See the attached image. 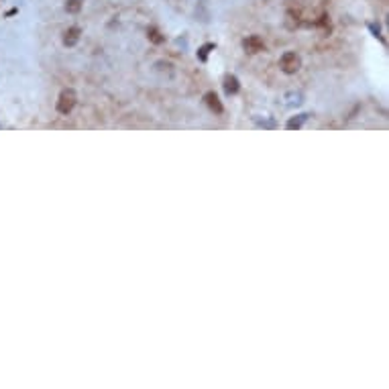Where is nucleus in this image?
Here are the masks:
<instances>
[{
  "label": "nucleus",
  "mask_w": 389,
  "mask_h": 389,
  "mask_svg": "<svg viewBox=\"0 0 389 389\" xmlns=\"http://www.w3.org/2000/svg\"><path fill=\"white\" fill-rule=\"evenodd\" d=\"M243 47L249 51V53H259V51H263V39L261 37H257V35H251V37H247L245 41H243Z\"/></svg>",
  "instance_id": "3"
},
{
  "label": "nucleus",
  "mask_w": 389,
  "mask_h": 389,
  "mask_svg": "<svg viewBox=\"0 0 389 389\" xmlns=\"http://www.w3.org/2000/svg\"><path fill=\"white\" fill-rule=\"evenodd\" d=\"M204 100H206L208 108H210V110H214L216 114H220L222 110H224V108H222V104H220V100H218V96H216L214 92H208V94L204 96Z\"/></svg>",
  "instance_id": "5"
},
{
  "label": "nucleus",
  "mask_w": 389,
  "mask_h": 389,
  "mask_svg": "<svg viewBox=\"0 0 389 389\" xmlns=\"http://www.w3.org/2000/svg\"><path fill=\"white\" fill-rule=\"evenodd\" d=\"M80 29H78V27H72V29H67L65 33H63V43L67 45V47H74L76 43H78V41H80Z\"/></svg>",
  "instance_id": "4"
},
{
  "label": "nucleus",
  "mask_w": 389,
  "mask_h": 389,
  "mask_svg": "<svg viewBox=\"0 0 389 389\" xmlns=\"http://www.w3.org/2000/svg\"><path fill=\"white\" fill-rule=\"evenodd\" d=\"M214 49V43H206V45H202L200 49H198V59H202V61H206V57H208V53H210Z\"/></svg>",
  "instance_id": "9"
},
{
  "label": "nucleus",
  "mask_w": 389,
  "mask_h": 389,
  "mask_svg": "<svg viewBox=\"0 0 389 389\" xmlns=\"http://www.w3.org/2000/svg\"><path fill=\"white\" fill-rule=\"evenodd\" d=\"M147 35H149V39L153 41V43H163V41H165V37L155 29V27H151V29L147 31Z\"/></svg>",
  "instance_id": "8"
},
{
  "label": "nucleus",
  "mask_w": 389,
  "mask_h": 389,
  "mask_svg": "<svg viewBox=\"0 0 389 389\" xmlns=\"http://www.w3.org/2000/svg\"><path fill=\"white\" fill-rule=\"evenodd\" d=\"M239 80H237V76H226L224 78V92L226 94H237L239 92Z\"/></svg>",
  "instance_id": "6"
},
{
  "label": "nucleus",
  "mask_w": 389,
  "mask_h": 389,
  "mask_svg": "<svg viewBox=\"0 0 389 389\" xmlns=\"http://www.w3.org/2000/svg\"><path fill=\"white\" fill-rule=\"evenodd\" d=\"M65 10L72 12V15L80 12L82 10V0H67V2H65Z\"/></svg>",
  "instance_id": "7"
},
{
  "label": "nucleus",
  "mask_w": 389,
  "mask_h": 389,
  "mask_svg": "<svg viewBox=\"0 0 389 389\" xmlns=\"http://www.w3.org/2000/svg\"><path fill=\"white\" fill-rule=\"evenodd\" d=\"M304 120H306V114H300V118H291V120L287 122V129H300Z\"/></svg>",
  "instance_id": "10"
},
{
  "label": "nucleus",
  "mask_w": 389,
  "mask_h": 389,
  "mask_svg": "<svg viewBox=\"0 0 389 389\" xmlns=\"http://www.w3.org/2000/svg\"><path fill=\"white\" fill-rule=\"evenodd\" d=\"M279 67L283 69L285 74H296L298 69L302 67V59H300V55H298L296 51H287V53H283V55H281V59H279Z\"/></svg>",
  "instance_id": "2"
},
{
  "label": "nucleus",
  "mask_w": 389,
  "mask_h": 389,
  "mask_svg": "<svg viewBox=\"0 0 389 389\" xmlns=\"http://www.w3.org/2000/svg\"><path fill=\"white\" fill-rule=\"evenodd\" d=\"M76 102H78V96H76V92H74L72 88L61 90L59 100H57V112H59V114H69V112L74 110Z\"/></svg>",
  "instance_id": "1"
}]
</instances>
